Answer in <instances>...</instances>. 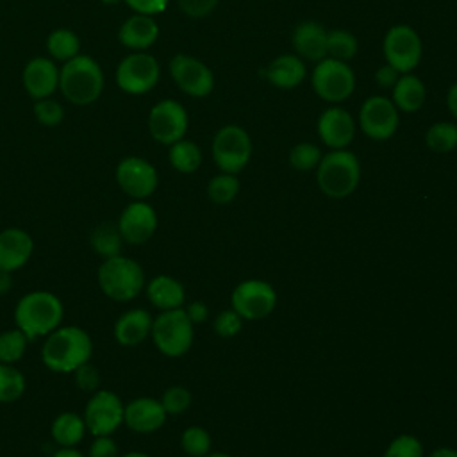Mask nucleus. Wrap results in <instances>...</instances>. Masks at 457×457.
Returning a JSON list of instances; mask_svg holds the SVG:
<instances>
[{
  "label": "nucleus",
  "mask_w": 457,
  "mask_h": 457,
  "mask_svg": "<svg viewBox=\"0 0 457 457\" xmlns=\"http://www.w3.org/2000/svg\"><path fill=\"white\" fill-rule=\"evenodd\" d=\"M93 355L91 336L79 325H61L50 332L41 348L43 364L54 373H73Z\"/></svg>",
  "instance_id": "nucleus-1"
},
{
  "label": "nucleus",
  "mask_w": 457,
  "mask_h": 457,
  "mask_svg": "<svg viewBox=\"0 0 457 457\" xmlns=\"http://www.w3.org/2000/svg\"><path fill=\"white\" fill-rule=\"evenodd\" d=\"M64 305L61 298L46 289L25 293L14 307V325L29 341L46 337L62 325Z\"/></svg>",
  "instance_id": "nucleus-2"
},
{
  "label": "nucleus",
  "mask_w": 457,
  "mask_h": 457,
  "mask_svg": "<svg viewBox=\"0 0 457 457\" xmlns=\"http://www.w3.org/2000/svg\"><path fill=\"white\" fill-rule=\"evenodd\" d=\"M59 89L68 102L89 105L104 91V71L91 55L79 54L59 70Z\"/></svg>",
  "instance_id": "nucleus-3"
},
{
  "label": "nucleus",
  "mask_w": 457,
  "mask_h": 457,
  "mask_svg": "<svg viewBox=\"0 0 457 457\" xmlns=\"http://www.w3.org/2000/svg\"><path fill=\"white\" fill-rule=\"evenodd\" d=\"M96 282L100 291L114 302H130L137 298L146 284L143 266L125 255H114L104 259L96 271Z\"/></svg>",
  "instance_id": "nucleus-4"
},
{
  "label": "nucleus",
  "mask_w": 457,
  "mask_h": 457,
  "mask_svg": "<svg viewBox=\"0 0 457 457\" xmlns=\"http://www.w3.org/2000/svg\"><path fill=\"white\" fill-rule=\"evenodd\" d=\"M361 180V162L357 155L346 148L325 154L316 166V182L328 198L350 196Z\"/></svg>",
  "instance_id": "nucleus-5"
},
{
  "label": "nucleus",
  "mask_w": 457,
  "mask_h": 457,
  "mask_svg": "<svg viewBox=\"0 0 457 457\" xmlns=\"http://www.w3.org/2000/svg\"><path fill=\"white\" fill-rule=\"evenodd\" d=\"M150 337L162 355L171 359L186 355L193 345L195 330L184 307L159 311L154 318Z\"/></svg>",
  "instance_id": "nucleus-6"
},
{
  "label": "nucleus",
  "mask_w": 457,
  "mask_h": 457,
  "mask_svg": "<svg viewBox=\"0 0 457 457\" xmlns=\"http://www.w3.org/2000/svg\"><path fill=\"white\" fill-rule=\"evenodd\" d=\"M250 157L252 139L243 127L225 125L216 132L212 139V159L221 171L237 175L250 162Z\"/></svg>",
  "instance_id": "nucleus-7"
},
{
  "label": "nucleus",
  "mask_w": 457,
  "mask_h": 457,
  "mask_svg": "<svg viewBox=\"0 0 457 457\" xmlns=\"http://www.w3.org/2000/svg\"><path fill=\"white\" fill-rule=\"evenodd\" d=\"M125 403L111 389H96L89 395L82 418L87 432L95 436H112L123 425Z\"/></svg>",
  "instance_id": "nucleus-8"
},
{
  "label": "nucleus",
  "mask_w": 457,
  "mask_h": 457,
  "mask_svg": "<svg viewBox=\"0 0 457 457\" xmlns=\"http://www.w3.org/2000/svg\"><path fill=\"white\" fill-rule=\"evenodd\" d=\"M311 82L314 93L330 104L345 102L355 89V75L348 62L332 57L316 62Z\"/></svg>",
  "instance_id": "nucleus-9"
},
{
  "label": "nucleus",
  "mask_w": 457,
  "mask_h": 457,
  "mask_svg": "<svg viewBox=\"0 0 457 457\" xmlns=\"http://www.w3.org/2000/svg\"><path fill=\"white\" fill-rule=\"evenodd\" d=\"M386 64L395 68L400 75L411 73L421 61L423 45L418 32L409 25H393L382 43Z\"/></svg>",
  "instance_id": "nucleus-10"
},
{
  "label": "nucleus",
  "mask_w": 457,
  "mask_h": 457,
  "mask_svg": "<svg viewBox=\"0 0 457 457\" xmlns=\"http://www.w3.org/2000/svg\"><path fill=\"white\" fill-rule=\"evenodd\" d=\"M159 77V62L146 52H134L123 57L116 68V84L129 95H145L152 91L157 86Z\"/></svg>",
  "instance_id": "nucleus-11"
},
{
  "label": "nucleus",
  "mask_w": 457,
  "mask_h": 457,
  "mask_svg": "<svg viewBox=\"0 0 457 457\" xmlns=\"http://www.w3.org/2000/svg\"><path fill=\"white\" fill-rule=\"evenodd\" d=\"M277 305V293L271 284L248 278L239 282L230 295V309H234L243 320H262L273 312Z\"/></svg>",
  "instance_id": "nucleus-12"
},
{
  "label": "nucleus",
  "mask_w": 457,
  "mask_h": 457,
  "mask_svg": "<svg viewBox=\"0 0 457 457\" xmlns=\"http://www.w3.org/2000/svg\"><path fill=\"white\" fill-rule=\"evenodd\" d=\"M116 184L132 200H146L159 186V175L152 162L143 157H123L114 171Z\"/></svg>",
  "instance_id": "nucleus-13"
},
{
  "label": "nucleus",
  "mask_w": 457,
  "mask_h": 457,
  "mask_svg": "<svg viewBox=\"0 0 457 457\" xmlns=\"http://www.w3.org/2000/svg\"><path fill=\"white\" fill-rule=\"evenodd\" d=\"M189 120L182 104L171 98L157 102L148 114V130L150 136L161 145H173L184 139Z\"/></svg>",
  "instance_id": "nucleus-14"
},
{
  "label": "nucleus",
  "mask_w": 457,
  "mask_h": 457,
  "mask_svg": "<svg viewBox=\"0 0 457 457\" xmlns=\"http://www.w3.org/2000/svg\"><path fill=\"white\" fill-rule=\"evenodd\" d=\"M170 75L182 93L195 98L207 96L214 87V75L211 68L193 55H173L170 61Z\"/></svg>",
  "instance_id": "nucleus-15"
},
{
  "label": "nucleus",
  "mask_w": 457,
  "mask_h": 457,
  "mask_svg": "<svg viewBox=\"0 0 457 457\" xmlns=\"http://www.w3.org/2000/svg\"><path fill=\"white\" fill-rule=\"evenodd\" d=\"M398 109L391 98L386 96H370L364 100L359 111V127L361 130L375 141L389 139L398 129Z\"/></svg>",
  "instance_id": "nucleus-16"
},
{
  "label": "nucleus",
  "mask_w": 457,
  "mask_h": 457,
  "mask_svg": "<svg viewBox=\"0 0 457 457\" xmlns=\"http://www.w3.org/2000/svg\"><path fill=\"white\" fill-rule=\"evenodd\" d=\"M157 212L145 200H132L123 207L116 227L123 237V243L143 245L152 239L157 230Z\"/></svg>",
  "instance_id": "nucleus-17"
},
{
  "label": "nucleus",
  "mask_w": 457,
  "mask_h": 457,
  "mask_svg": "<svg viewBox=\"0 0 457 457\" xmlns=\"http://www.w3.org/2000/svg\"><path fill=\"white\" fill-rule=\"evenodd\" d=\"M166 411L161 400L152 396H137L125 403L123 425L136 434L157 432L166 423Z\"/></svg>",
  "instance_id": "nucleus-18"
},
{
  "label": "nucleus",
  "mask_w": 457,
  "mask_h": 457,
  "mask_svg": "<svg viewBox=\"0 0 457 457\" xmlns=\"http://www.w3.org/2000/svg\"><path fill=\"white\" fill-rule=\"evenodd\" d=\"M318 136L332 150L346 148L355 136V121L343 107H328L318 118Z\"/></svg>",
  "instance_id": "nucleus-19"
},
{
  "label": "nucleus",
  "mask_w": 457,
  "mask_h": 457,
  "mask_svg": "<svg viewBox=\"0 0 457 457\" xmlns=\"http://www.w3.org/2000/svg\"><path fill=\"white\" fill-rule=\"evenodd\" d=\"M21 82L34 100L50 98L59 87V68L50 57H34L23 68Z\"/></svg>",
  "instance_id": "nucleus-20"
},
{
  "label": "nucleus",
  "mask_w": 457,
  "mask_h": 457,
  "mask_svg": "<svg viewBox=\"0 0 457 457\" xmlns=\"http://www.w3.org/2000/svg\"><path fill=\"white\" fill-rule=\"evenodd\" d=\"M34 241L32 236L18 227L0 230V270L18 271L32 257Z\"/></svg>",
  "instance_id": "nucleus-21"
},
{
  "label": "nucleus",
  "mask_w": 457,
  "mask_h": 457,
  "mask_svg": "<svg viewBox=\"0 0 457 457\" xmlns=\"http://www.w3.org/2000/svg\"><path fill=\"white\" fill-rule=\"evenodd\" d=\"M291 41L296 55L303 61L320 62L327 57V29L318 21L307 20L298 23L293 30Z\"/></svg>",
  "instance_id": "nucleus-22"
},
{
  "label": "nucleus",
  "mask_w": 457,
  "mask_h": 457,
  "mask_svg": "<svg viewBox=\"0 0 457 457\" xmlns=\"http://www.w3.org/2000/svg\"><path fill=\"white\" fill-rule=\"evenodd\" d=\"M154 316L146 309H129L114 321L112 336L121 346H137L152 332Z\"/></svg>",
  "instance_id": "nucleus-23"
},
{
  "label": "nucleus",
  "mask_w": 457,
  "mask_h": 457,
  "mask_svg": "<svg viewBox=\"0 0 457 457\" xmlns=\"http://www.w3.org/2000/svg\"><path fill=\"white\" fill-rule=\"evenodd\" d=\"M157 37H159V25L154 20V16H148V14L129 16L118 30L120 43L134 52H145L157 41Z\"/></svg>",
  "instance_id": "nucleus-24"
},
{
  "label": "nucleus",
  "mask_w": 457,
  "mask_h": 457,
  "mask_svg": "<svg viewBox=\"0 0 457 457\" xmlns=\"http://www.w3.org/2000/svg\"><path fill=\"white\" fill-rule=\"evenodd\" d=\"M148 302L159 311H171L184 307L186 291L184 286L171 275H155L145 284Z\"/></svg>",
  "instance_id": "nucleus-25"
},
{
  "label": "nucleus",
  "mask_w": 457,
  "mask_h": 457,
  "mask_svg": "<svg viewBox=\"0 0 457 457\" xmlns=\"http://www.w3.org/2000/svg\"><path fill=\"white\" fill-rule=\"evenodd\" d=\"M307 75L305 61L293 54H284L273 59L264 70L266 80L278 89H293L303 82Z\"/></svg>",
  "instance_id": "nucleus-26"
},
{
  "label": "nucleus",
  "mask_w": 457,
  "mask_h": 457,
  "mask_svg": "<svg viewBox=\"0 0 457 457\" xmlns=\"http://www.w3.org/2000/svg\"><path fill=\"white\" fill-rule=\"evenodd\" d=\"M86 432L84 418L71 411L57 414L50 425V436L59 448H75L84 439Z\"/></svg>",
  "instance_id": "nucleus-27"
},
{
  "label": "nucleus",
  "mask_w": 457,
  "mask_h": 457,
  "mask_svg": "<svg viewBox=\"0 0 457 457\" xmlns=\"http://www.w3.org/2000/svg\"><path fill=\"white\" fill-rule=\"evenodd\" d=\"M425 86L420 77L412 73H402L393 86V104L403 112H416L425 104Z\"/></svg>",
  "instance_id": "nucleus-28"
},
{
  "label": "nucleus",
  "mask_w": 457,
  "mask_h": 457,
  "mask_svg": "<svg viewBox=\"0 0 457 457\" xmlns=\"http://www.w3.org/2000/svg\"><path fill=\"white\" fill-rule=\"evenodd\" d=\"M46 50L50 59L66 62L80 54V39L70 29H55L46 37Z\"/></svg>",
  "instance_id": "nucleus-29"
},
{
  "label": "nucleus",
  "mask_w": 457,
  "mask_h": 457,
  "mask_svg": "<svg viewBox=\"0 0 457 457\" xmlns=\"http://www.w3.org/2000/svg\"><path fill=\"white\" fill-rule=\"evenodd\" d=\"M89 245L93 248V252L96 255H100L102 259H109L114 255L121 253V246H123V237L116 227V223H102L98 227L93 228L91 237H89Z\"/></svg>",
  "instance_id": "nucleus-30"
},
{
  "label": "nucleus",
  "mask_w": 457,
  "mask_h": 457,
  "mask_svg": "<svg viewBox=\"0 0 457 457\" xmlns=\"http://www.w3.org/2000/svg\"><path fill=\"white\" fill-rule=\"evenodd\" d=\"M168 159H170V164L173 166V170L187 175L200 168L202 150L196 143H193L189 139H180V141L170 145Z\"/></svg>",
  "instance_id": "nucleus-31"
},
{
  "label": "nucleus",
  "mask_w": 457,
  "mask_h": 457,
  "mask_svg": "<svg viewBox=\"0 0 457 457\" xmlns=\"http://www.w3.org/2000/svg\"><path fill=\"white\" fill-rule=\"evenodd\" d=\"M357 50H359V43L352 32L345 29L327 30V57L348 62L350 59L355 57Z\"/></svg>",
  "instance_id": "nucleus-32"
},
{
  "label": "nucleus",
  "mask_w": 457,
  "mask_h": 457,
  "mask_svg": "<svg viewBox=\"0 0 457 457\" xmlns=\"http://www.w3.org/2000/svg\"><path fill=\"white\" fill-rule=\"evenodd\" d=\"M25 389V375L14 364L0 362V403H11L20 400Z\"/></svg>",
  "instance_id": "nucleus-33"
},
{
  "label": "nucleus",
  "mask_w": 457,
  "mask_h": 457,
  "mask_svg": "<svg viewBox=\"0 0 457 457\" xmlns=\"http://www.w3.org/2000/svg\"><path fill=\"white\" fill-rule=\"evenodd\" d=\"M425 143L432 152L448 154L457 148V125L450 121H437L428 127Z\"/></svg>",
  "instance_id": "nucleus-34"
},
{
  "label": "nucleus",
  "mask_w": 457,
  "mask_h": 457,
  "mask_svg": "<svg viewBox=\"0 0 457 457\" xmlns=\"http://www.w3.org/2000/svg\"><path fill=\"white\" fill-rule=\"evenodd\" d=\"M27 345V336L16 327L0 332V362L16 364L25 355Z\"/></svg>",
  "instance_id": "nucleus-35"
},
{
  "label": "nucleus",
  "mask_w": 457,
  "mask_h": 457,
  "mask_svg": "<svg viewBox=\"0 0 457 457\" xmlns=\"http://www.w3.org/2000/svg\"><path fill=\"white\" fill-rule=\"evenodd\" d=\"M239 193V180L232 173L221 171L220 175H214L207 184V196L218 204L225 205L230 204Z\"/></svg>",
  "instance_id": "nucleus-36"
},
{
  "label": "nucleus",
  "mask_w": 457,
  "mask_h": 457,
  "mask_svg": "<svg viewBox=\"0 0 457 457\" xmlns=\"http://www.w3.org/2000/svg\"><path fill=\"white\" fill-rule=\"evenodd\" d=\"M211 434L202 427H187L180 436V446L189 457H205L211 452Z\"/></svg>",
  "instance_id": "nucleus-37"
},
{
  "label": "nucleus",
  "mask_w": 457,
  "mask_h": 457,
  "mask_svg": "<svg viewBox=\"0 0 457 457\" xmlns=\"http://www.w3.org/2000/svg\"><path fill=\"white\" fill-rule=\"evenodd\" d=\"M321 150L314 143H298L289 152V164L296 171H311L321 161Z\"/></svg>",
  "instance_id": "nucleus-38"
},
{
  "label": "nucleus",
  "mask_w": 457,
  "mask_h": 457,
  "mask_svg": "<svg viewBox=\"0 0 457 457\" xmlns=\"http://www.w3.org/2000/svg\"><path fill=\"white\" fill-rule=\"evenodd\" d=\"M382 457H423V445L412 434H400L387 445Z\"/></svg>",
  "instance_id": "nucleus-39"
},
{
  "label": "nucleus",
  "mask_w": 457,
  "mask_h": 457,
  "mask_svg": "<svg viewBox=\"0 0 457 457\" xmlns=\"http://www.w3.org/2000/svg\"><path fill=\"white\" fill-rule=\"evenodd\" d=\"M191 393L184 386H171L164 389L161 396V403L166 411V414H182L189 409L191 405Z\"/></svg>",
  "instance_id": "nucleus-40"
},
{
  "label": "nucleus",
  "mask_w": 457,
  "mask_h": 457,
  "mask_svg": "<svg viewBox=\"0 0 457 457\" xmlns=\"http://www.w3.org/2000/svg\"><path fill=\"white\" fill-rule=\"evenodd\" d=\"M34 116L45 127H55L64 118V109L59 102L52 98H41L34 104Z\"/></svg>",
  "instance_id": "nucleus-41"
},
{
  "label": "nucleus",
  "mask_w": 457,
  "mask_h": 457,
  "mask_svg": "<svg viewBox=\"0 0 457 457\" xmlns=\"http://www.w3.org/2000/svg\"><path fill=\"white\" fill-rule=\"evenodd\" d=\"M214 332L220 336V337H225V339H230L234 336H237L243 328V318L234 311V309H227V311H221L216 320H214Z\"/></svg>",
  "instance_id": "nucleus-42"
},
{
  "label": "nucleus",
  "mask_w": 457,
  "mask_h": 457,
  "mask_svg": "<svg viewBox=\"0 0 457 457\" xmlns=\"http://www.w3.org/2000/svg\"><path fill=\"white\" fill-rule=\"evenodd\" d=\"M73 375H75V384H77V387H79L80 391L91 395V393H95L96 389H100V371H98L96 366L91 364V361L80 364V366L73 371Z\"/></svg>",
  "instance_id": "nucleus-43"
},
{
  "label": "nucleus",
  "mask_w": 457,
  "mask_h": 457,
  "mask_svg": "<svg viewBox=\"0 0 457 457\" xmlns=\"http://www.w3.org/2000/svg\"><path fill=\"white\" fill-rule=\"evenodd\" d=\"M87 457H120L118 443L111 436H95L89 445Z\"/></svg>",
  "instance_id": "nucleus-44"
},
{
  "label": "nucleus",
  "mask_w": 457,
  "mask_h": 457,
  "mask_svg": "<svg viewBox=\"0 0 457 457\" xmlns=\"http://www.w3.org/2000/svg\"><path fill=\"white\" fill-rule=\"evenodd\" d=\"M220 0H177L180 11L189 18H204L214 11Z\"/></svg>",
  "instance_id": "nucleus-45"
},
{
  "label": "nucleus",
  "mask_w": 457,
  "mask_h": 457,
  "mask_svg": "<svg viewBox=\"0 0 457 457\" xmlns=\"http://www.w3.org/2000/svg\"><path fill=\"white\" fill-rule=\"evenodd\" d=\"M136 14H159L168 7L170 0H123Z\"/></svg>",
  "instance_id": "nucleus-46"
},
{
  "label": "nucleus",
  "mask_w": 457,
  "mask_h": 457,
  "mask_svg": "<svg viewBox=\"0 0 457 457\" xmlns=\"http://www.w3.org/2000/svg\"><path fill=\"white\" fill-rule=\"evenodd\" d=\"M398 77H400V73L395 70V68H391L389 64H384V66H380L377 71H375V82L380 86V87H384V89H393V86L396 84V80H398Z\"/></svg>",
  "instance_id": "nucleus-47"
},
{
  "label": "nucleus",
  "mask_w": 457,
  "mask_h": 457,
  "mask_svg": "<svg viewBox=\"0 0 457 457\" xmlns=\"http://www.w3.org/2000/svg\"><path fill=\"white\" fill-rule=\"evenodd\" d=\"M184 311H186V314H187V318L193 325H200L209 318L207 303H204L200 300H195V302L187 303V307H184Z\"/></svg>",
  "instance_id": "nucleus-48"
},
{
  "label": "nucleus",
  "mask_w": 457,
  "mask_h": 457,
  "mask_svg": "<svg viewBox=\"0 0 457 457\" xmlns=\"http://www.w3.org/2000/svg\"><path fill=\"white\" fill-rule=\"evenodd\" d=\"M446 105L450 109V112L453 114V118L457 120V82L450 86L448 95H446Z\"/></svg>",
  "instance_id": "nucleus-49"
},
{
  "label": "nucleus",
  "mask_w": 457,
  "mask_h": 457,
  "mask_svg": "<svg viewBox=\"0 0 457 457\" xmlns=\"http://www.w3.org/2000/svg\"><path fill=\"white\" fill-rule=\"evenodd\" d=\"M12 289V273L0 270V296L7 295Z\"/></svg>",
  "instance_id": "nucleus-50"
},
{
  "label": "nucleus",
  "mask_w": 457,
  "mask_h": 457,
  "mask_svg": "<svg viewBox=\"0 0 457 457\" xmlns=\"http://www.w3.org/2000/svg\"><path fill=\"white\" fill-rule=\"evenodd\" d=\"M50 457H86V455L77 448H57Z\"/></svg>",
  "instance_id": "nucleus-51"
},
{
  "label": "nucleus",
  "mask_w": 457,
  "mask_h": 457,
  "mask_svg": "<svg viewBox=\"0 0 457 457\" xmlns=\"http://www.w3.org/2000/svg\"><path fill=\"white\" fill-rule=\"evenodd\" d=\"M428 457H457V450L448 448V446H441V448H436Z\"/></svg>",
  "instance_id": "nucleus-52"
},
{
  "label": "nucleus",
  "mask_w": 457,
  "mask_h": 457,
  "mask_svg": "<svg viewBox=\"0 0 457 457\" xmlns=\"http://www.w3.org/2000/svg\"><path fill=\"white\" fill-rule=\"evenodd\" d=\"M120 457H150V455L145 453V452H139V450H130L127 453H121Z\"/></svg>",
  "instance_id": "nucleus-53"
},
{
  "label": "nucleus",
  "mask_w": 457,
  "mask_h": 457,
  "mask_svg": "<svg viewBox=\"0 0 457 457\" xmlns=\"http://www.w3.org/2000/svg\"><path fill=\"white\" fill-rule=\"evenodd\" d=\"M205 457H232V455L223 453V452H209Z\"/></svg>",
  "instance_id": "nucleus-54"
},
{
  "label": "nucleus",
  "mask_w": 457,
  "mask_h": 457,
  "mask_svg": "<svg viewBox=\"0 0 457 457\" xmlns=\"http://www.w3.org/2000/svg\"><path fill=\"white\" fill-rule=\"evenodd\" d=\"M102 4H105V5H116V4H120V2H123V0H100Z\"/></svg>",
  "instance_id": "nucleus-55"
}]
</instances>
